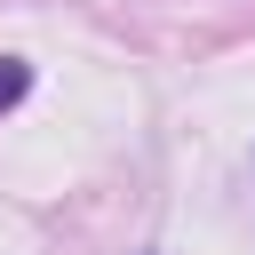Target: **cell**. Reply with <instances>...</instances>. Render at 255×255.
<instances>
[{
  "label": "cell",
  "instance_id": "1",
  "mask_svg": "<svg viewBox=\"0 0 255 255\" xmlns=\"http://www.w3.org/2000/svg\"><path fill=\"white\" fill-rule=\"evenodd\" d=\"M24 96H32V64L24 56H0V112H16Z\"/></svg>",
  "mask_w": 255,
  "mask_h": 255
}]
</instances>
